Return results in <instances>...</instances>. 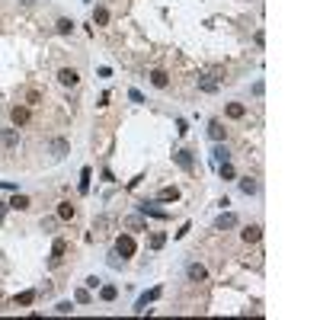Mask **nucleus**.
I'll return each instance as SVG.
<instances>
[{"mask_svg": "<svg viewBox=\"0 0 320 320\" xmlns=\"http://www.w3.org/2000/svg\"><path fill=\"white\" fill-rule=\"evenodd\" d=\"M135 250H138V244H135V237H131V234H119V237H115V253H119L122 259H131Z\"/></svg>", "mask_w": 320, "mask_h": 320, "instance_id": "nucleus-1", "label": "nucleus"}, {"mask_svg": "<svg viewBox=\"0 0 320 320\" xmlns=\"http://www.w3.org/2000/svg\"><path fill=\"white\" fill-rule=\"evenodd\" d=\"M64 253H68V240L64 237H54V244H52V256H48V266L58 269L64 263Z\"/></svg>", "mask_w": 320, "mask_h": 320, "instance_id": "nucleus-2", "label": "nucleus"}, {"mask_svg": "<svg viewBox=\"0 0 320 320\" xmlns=\"http://www.w3.org/2000/svg\"><path fill=\"white\" fill-rule=\"evenodd\" d=\"M10 122H13V128H23V125H29V122H32V112H29V106H26V103L13 106V109H10Z\"/></svg>", "mask_w": 320, "mask_h": 320, "instance_id": "nucleus-3", "label": "nucleus"}, {"mask_svg": "<svg viewBox=\"0 0 320 320\" xmlns=\"http://www.w3.org/2000/svg\"><path fill=\"white\" fill-rule=\"evenodd\" d=\"M48 154H52L54 160L68 157V154H71V141H68V138H52V141H48Z\"/></svg>", "mask_w": 320, "mask_h": 320, "instance_id": "nucleus-4", "label": "nucleus"}, {"mask_svg": "<svg viewBox=\"0 0 320 320\" xmlns=\"http://www.w3.org/2000/svg\"><path fill=\"white\" fill-rule=\"evenodd\" d=\"M160 291H163V288H160V285H157V288H151V291H144V295L138 298V304H135V314H144V311H147V304H151V301H157V298H160Z\"/></svg>", "mask_w": 320, "mask_h": 320, "instance_id": "nucleus-5", "label": "nucleus"}, {"mask_svg": "<svg viewBox=\"0 0 320 320\" xmlns=\"http://www.w3.org/2000/svg\"><path fill=\"white\" fill-rule=\"evenodd\" d=\"M58 84H61V87H77V84H80L77 68H61V71H58Z\"/></svg>", "mask_w": 320, "mask_h": 320, "instance_id": "nucleus-6", "label": "nucleus"}, {"mask_svg": "<svg viewBox=\"0 0 320 320\" xmlns=\"http://www.w3.org/2000/svg\"><path fill=\"white\" fill-rule=\"evenodd\" d=\"M173 163L179 170H196V157H192V151H176L173 154Z\"/></svg>", "mask_w": 320, "mask_h": 320, "instance_id": "nucleus-7", "label": "nucleus"}, {"mask_svg": "<svg viewBox=\"0 0 320 320\" xmlns=\"http://www.w3.org/2000/svg\"><path fill=\"white\" fill-rule=\"evenodd\" d=\"M0 144L7 147V151H13V147L19 144V128H3L0 131Z\"/></svg>", "mask_w": 320, "mask_h": 320, "instance_id": "nucleus-8", "label": "nucleus"}, {"mask_svg": "<svg viewBox=\"0 0 320 320\" xmlns=\"http://www.w3.org/2000/svg\"><path fill=\"white\" fill-rule=\"evenodd\" d=\"M186 275H189V282H205L208 269L202 266V263H189V266H186Z\"/></svg>", "mask_w": 320, "mask_h": 320, "instance_id": "nucleus-9", "label": "nucleus"}, {"mask_svg": "<svg viewBox=\"0 0 320 320\" xmlns=\"http://www.w3.org/2000/svg\"><path fill=\"white\" fill-rule=\"evenodd\" d=\"M240 237H244V244H259V240H263V228H259V224H247V228L240 231Z\"/></svg>", "mask_w": 320, "mask_h": 320, "instance_id": "nucleus-10", "label": "nucleus"}, {"mask_svg": "<svg viewBox=\"0 0 320 320\" xmlns=\"http://www.w3.org/2000/svg\"><path fill=\"white\" fill-rule=\"evenodd\" d=\"M218 84H221V80H218L214 74H202V77H198V90H202V93H218Z\"/></svg>", "mask_w": 320, "mask_h": 320, "instance_id": "nucleus-11", "label": "nucleus"}, {"mask_svg": "<svg viewBox=\"0 0 320 320\" xmlns=\"http://www.w3.org/2000/svg\"><path fill=\"white\" fill-rule=\"evenodd\" d=\"M208 138H212V141H224V138H228V128L221 125V119H212V122H208Z\"/></svg>", "mask_w": 320, "mask_h": 320, "instance_id": "nucleus-12", "label": "nucleus"}, {"mask_svg": "<svg viewBox=\"0 0 320 320\" xmlns=\"http://www.w3.org/2000/svg\"><path fill=\"white\" fill-rule=\"evenodd\" d=\"M7 205H10V208H16V212H29V208H32V198H29V196H23V192H16V196L10 198Z\"/></svg>", "mask_w": 320, "mask_h": 320, "instance_id": "nucleus-13", "label": "nucleus"}, {"mask_svg": "<svg viewBox=\"0 0 320 320\" xmlns=\"http://www.w3.org/2000/svg\"><path fill=\"white\" fill-rule=\"evenodd\" d=\"M234 224H237V214L234 212H224V214L214 218V231H228V228H234Z\"/></svg>", "mask_w": 320, "mask_h": 320, "instance_id": "nucleus-14", "label": "nucleus"}, {"mask_svg": "<svg viewBox=\"0 0 320 320\" xmlns=\"http://www.w3.org/2000/svg\"><path fill=\"white\" fill-rule=\"evenodd\" d=\"M147 77H151V84L154 87H157V90H167V87H170V74H167V71H151V74H147Z\"/></svg>", "mask_w": 320, "mask_h": 320, "instance_id": "nucleus-15", "label": "nucleus"}, {"mask_svg": "<svg viewBox=\"0 0 320 320\" xmlns=\"http://www.w3.org/2000/svg\"><path fill=\"white\" fill-rule=\"evenodd\" d=\"M109 228H112V218H109V214H99L96 221H93V231H96V237H106Z\"/></svg>", "mask_w": 320, "mask_h": 320, "instance_id": "nucleus-16", "label": "nucleus"}, {"mask_svg": "<svg viewBox=\"0 0 320 320\" xmlns=\"http://www.w3.org/2000/svg\"><path fill=\"white\" fill-rule=\"evenodd\" d=\"M240 192H244V196H256V192H259V179H256V176H244V179H240Z\"/></svg>", "mask_w": 320, "mask_h": 320, "instance_id": "nucleus-17", "label": "nucleus"}, {"mask_svg": "<svg viewBox=\"0 0 320 320\" xmlns=\"http://www.w3.org/2000/svg\"><path fill=\"white\" fill-rule=\"evenodd\" d=\"M157 202H179V189L176 186H163L157 192Z\"/></svg>", "mask_w": 320, "mask_h": 320, "instance_id": "nucleus-18", "label": "nucleus"}, {"mask_svg": "<svg viewBox=\"0 0 320 320\" xmlns=\"http://www.w3.org/2000/svg\"><path fill=\"white\" fill-rule=\"evenodd\" d=\"M125 228H128V231H144L147 228L144 214H128V218H125Z\"/></svg>", "mask_w": 320, "mask_h": 320, "instance_id": "nucleus-19", "label": "nucleus"}, {"mask_svg": "<svg viewBox=\"0 0 320 320\" xmlns=\"http://www.w3.org/2000/svg\"><path fill=\"white\" fill-rule=\"evenodd\" d=\"M74 214H77V208L71 205V202H61V205H58V221H74Z\"/></svg>", "mask_w": 320, "mask_h": 320, "instance_id": "nucleus-20", "label": "nucleus"}, {"mask_svg": "<svg viewBox=\"0 0 320 320\" xmlns=\"http://www.w3.org/2000/svg\"><path fill=\"white\" fill-rule=\"evenodd\" d=\"M224 115H228V119H244V115H247V106H244V103H228Z\"/></svg>", "mask_w": 320, "mask_h": 320, "instance_id": "nucleus-21", "label": "nucleus"}, {"mask_svg": "<svg viewBox=\"0 0 320 320\" xmlns=\"http://www.w3.org/2000/svg\"><path fill=\"white\" fill-rule=\"evenodd\" d=\"M212 160H214V167H218V163H224V160H231V151L221 144V141H218V147L212 151Z\"/></svg>", "mask_w": 320, "mask_h": 320, "instance_id": "nucleus-22", "label": "nucleus"}, {"mask_svg": "<svg viewBox=\"0 0 320 320\" xmlns=\"http://www.w3.org/2000/svg\"><path fill=\"white\" fill-rule=\"evenodd\" d=\"M54 29H58V36H71V32H74V19H68V16H61V19L54 23Z\"/></svg>", "mask_w": 320, "mask_h": 320, "instance_id": "nucleus-23", "label": "nucleus"}, {"mask_svg": "<svg viewBox=\"0 0 320 320\" xmlns=\"http://www.w3.org/2000/svg\"><path fill=\"white\" fill-rule=\"evenodd\" d=\"M90 176H93V170H90V167L80 170V186H77V189H80V196H87V192H90Z\"/></svg>", "mask_w": 320, "mask_h": 320, "instance_id": "nucleus-24", "label": "nucleus"}, {"mask_svg": "<svg viewBox=\"0 0 320 320\" xmlns=\"http://www.w3.org/2000/svg\"><path fill=\"white\" fill-rule=\"evenodd\" d=\"M32 301H36V291H32V288H29V291H23V295H16V298H13V304H16V307H29Z\"/></svg>", "mask_w": 320, "mask_h": 320, "instance_id": "nucleus-25", "label": "nucleus"}, {"mask_svg": "<svg viewBox=\"0 0 320 320\" xmlns=\"http://www.w3.org/2000/svg\"><path fill=\"white\" fill-rule=\"evenodd\" d=\"M218 173H221V179H237V170L231 160H224V163H218Z\"/></svg>", "mask_w": 320, "mask_h": 320, "instance_id": "nucleus-26", "label": "nucleus"}, {"mask_svg": "<svg viewBox=\"0 0 320 320\" xmlns=\"http://www.w3.org/2000/svg\"><path fill=\"white\" fill-rule=\"evenodd\" d=\"M138 212H141V214H154V218H160V221L167 218V212H160V208H151V202H141V205H138Z\"/></svg>", "mask_w": 320, "mask_h": 320, "instance_id": "nucleus-27", "label": "nucleus"}, {"mask_svg": "<svg viewBox=\"0 0 320 320\" xmlns=\"http://www.w3.org/2000/svg\"><path fill=\"white\" fill-rule=\"evenodd\" d=\"M99 298H103V301H115V298H119V288H115V285H99Z\"/></svg>", "mask_w": 320, "mask_h": 320, "instance_id": "nucleus-28", "label": "nucleus"}, {"mask_svg": "<svg viewBox=\"0 0 320 320\" xmlns=\"http://www.w3.org/2000/svg\"><path fill=\"white\" fill-rule=\"evenodd\" d=\"M93 23H96V26H106L109 23V10L106 7H96V10H93Z\"/></svg>", "mask_w": 320, "mask_h": 320, "instance_id": "nucleus-29", "label": "nucleus"}, {"mask_svg": "<svg viewBox=\"0 0 320 320\" xmlns=\"http://www.w3.org/2000/svg\"><path fill=\"white\" fill-rule=\"evenodd\" d=\"M23 99H26V106L32 109V106H38V103H42V93H38V90H26Z\"/></svg>", "mask_w": 320, "mask_h": 320, "instance_id": "nucleus-30", "label": "nucleus"}, {"mask_svg": "<svg viewBox=\"0 0 320 320\" xmlns=\"http://www.w3.org/2000/svg\"><path fill=\"white\" fill-rule=\"evenodd\" d=\"M74 301H77V304H90V301H93V295H90L87 288H77V291H74Z\"/></svg>", "mask_w": 320, "mask_h": 320, "instance_id": "nucleus-31", "label": "nucleus"}, {"mask_svg": "<svg viewBox=\"0 0 320 320\" xmlns=\"http://www.w3.org/2000/svg\"><path fill=\"white\" fill-rule=\"evenodd\" d=\"M163 244H167V234H160V231H157V234H151V250H160Z\"/></svg>", "mask_w": 320, "mask_h": 320, "instance_id": "nucleus-32", "label": "nucleus"}, {"mask_svg": "<svg viewBox=\"0 0 320 320\" xmlns=\"http://www.w3.org/2000/svg\"><path fill=\"white\" fill-rule=\"evenodd\" d=\"M253 42H256V48H263V45H266V32H263V29H256V36H253Z\"/></svg>", "mask_w": 320, "mask_h": 320, "instance_id": "nucleus-33", "label": "nucleus"}, {"mask_svg": "<svg viewBox=\"0 0 320 320\" xmlns=\"http://www.w3.org/2000/svg\"><path fill=\"white\" fill-rule=\"evenodd\" d=\"M128 99H131V103H144V93H141V90H128Z\"/></svg>", "mask_w": 320, "mask_h": 320, "instance_id": "nucleus-34", "label": "nucleus"}, {"mask_svg": "<svg viewBox=\"0 0 320 320\" xmlns=\"http://www.w3.org/2000/svg\"><path fill=\"white\" fill-rule=\"evenodd\" d=\"M54 311H58V314H71V311H74V304H71V301H61V304L54 307Z\"/></svg>", "mask_w": 320, "mask_h": 320, "instance_id": "nucleus-35", "label": "nucleus"}, {"mask_svg": "<svg viewBox=\"0 0 320 320\" xmlns=\"http://www.w3.org/2000/svg\"><path fill=\"white\" fill-rule=\"evenodd\" d=\"M58 224V218H42V231H52Z\"/></svg>", "mask_w": 320, "mask_h": 320, "instance_id": "nucleus-36", "label": "nucleus"}, {"mask_svg": "<svg viewBox=\"0 0 320 320\" xmlns=\"http://www.w3.org/2000/svg\"><path fill=\"white\" fill-rule=\"evenodd\" d=\"M176 131H179V135H186V131H189V125H186V119H176Z\"/></svg>", "mask_w": 320, "mask_h": 320, "instance_id": "nucleus-37", "label": "nucleus"}, {"mask_svg": "<svg viewBox=\"0 0 320 320\" xmlns=\"http://www.w3.org/2000/svg\"><path fill=\"white\" fill-rule=\"evenodd\" d=\"M99 282H103V279H96V275H90V279H87V288H99Z\"/></svg>", "mask_w": 320, "mask_h": 320, "instance_id": "nucleus-38", "label": "nucleus"}, {"mask_svg": "<svg viewBox=\"0 0 320 320\" xmlns=\"http://www.w3.org/2000/svg\"><path fill=\"white\" fill-rule=\"evenodd\" d=\"M7 208H10V205H7V202H0V214H3V212H7Z\"/></svg>", "mask_w": 320, "mask_h": 320, "instance_id": "nucleus-39", "label": "nucleus"}]
</instances>
